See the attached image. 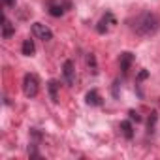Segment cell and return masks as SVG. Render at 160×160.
<instances>
[{"label":"cell","mask_w":160,"mask_h":160,"mask_svg":"<svg viewBox=\"0 0 160 160\" xmlns=\"http://www.w3.org/2000/svg\"><path fill=\"white\" fill-rule=\"evenodd\" d=\"M158 28H160V17L152 12L139 13L132 23V30L139 36H152L158 32Z\"/></svg>","instance_id":"cell-1"},{"label":"cell","mask_w":160,"mask_h":160,"mask_svg":"<svg viewBox=\"0 0 160 160\" xmlns=\"http://www.w3.org/2000/svg\"><path fill=\"white\" fill-rule=\"evenodd\" d=\"M40 91V83H38V77L34 73H27L23 77V92L27 98H36Z\"/></svg>","instance_id":"cell-2"},{"label":"cell","mask_w":160,"mask_h":160,"mask_svg":"<svg viewBox=\"0 0 160 160\" xmlns=\"http://www.w3.org/2000/svg\"><path fill=\"white\" fill-rule=\"evenodd\" d=\"M72 8V2L70 0H49V4H47V10L53 17H60L64 15L66 10Z\"/></svg>","instance_id":"cell-3"},{"label":"cell","mask_w":160,"mask_h":160,"mask_svg":"<svg viewBox=\"0 0 160 160\" xmlns=\"http://www.w3.org/2000/svg\"><path fill=\"white\" fill-rule=\"evenodd\" d=\"M32 34H34L38 40H43V42L53 40V32H51V28H49L47 25H43V23H34V25H32Z\"/></svg>","instance_id":"cell-4"},{"label":"cell","mask_w":160,"mask_h":160,"mask_svg":"<svg viewBox=\"0 0 160 160\" xmlns=\"http://www.w3.org/2000/svg\"><path fill=\"white\" fill-rule=\"evenodd\" d=\"M62 73H64V79H66L68 85H73V83H75V70H73V62H72V60H66V62H64Z\"/></svg>","instance_id":"cell-5"},{"label":"cell","mask_w":160,"mask_h":160,"mask_svg":"<svg viewBox=\"0 0 160 160\" xmlns=\"http://www.w3.org/2000/svg\"><path fill=\"white\" fill-rule=\"evenodd\" d=\"M108 25H115V17H113L111 13H106V15H104V19L96 25V32H98V34H106V32L109 30V27H108Z\"/></svg>","instance_id":"cell-6"},{"label":"cell","mask_w":160,"mask_h":160,"mask_svg":"<svg viewBox=\"0 0 160 160\" xmlns=\"http://www.w3.org/2000/svg\"><path fill=\"white\" fill-rule=\"evenodd\" d=\"M134 62V55L132 53H122L121 57H119V64H121V70H122V73H126L128 70H130V64Z\"/></svg>","instance_id":"cell-7"},{"label":"cell","mask_w":160,"mask_h":160,"mask_svg":"<svg viewBox=\"0 0 160 160\" xmlns=\"http://www.w3.org/2000/svg\"><path fill=\"white\" fill-rule=\"evenodd\" d=\"M13 34H15V25H12V23L8 21V17H4V25H2V38H4V40H10Z\"/></svg>","instance_id":"cell-8"},{"label":"cell","mask_w":160,"mask_h":160,"mask_svg":"<svg viewBox=\"0 0 160 160\" xmlns=\"http://www.w3.org/2000/svg\"><path fill=\"white\" fill-rule=\"evenodd\" d=\"M34 51H36V45H34V40H25L23 42V45H21V53L25 55V57H32L34 55Z\"/></svg>","instance_id":"cell-9"},{"label":"cell","mask_w":160,"mask_h":160,"mask_svg":"<svg viewBox=\"0 0 160 160\" xmlns=\"http://www.w3.org/2000/svg\"><path fill=\"white\" fill-rule=\"evenodd\" d=\"M85 100H87V104L89 106H100L102 104V98H100V94H98V91H89L87 92V96H85Z\"/></svg>","instance_id":"cell-10"},{"label":"cell","mask_w":160,"mask_h":160,"mask_svg":"<svg viewBox=\"0 0 160 160\" xmlns=\"http://www.w3.org/2000/svg\"><path fill=\"white\" fill-rule=\"evenodd\" d=\"M121 132H122V136L126 139H132L134 138V126H132V122L130 121H122L121 122Z\"/></svg>","instance_id":"cell-11"},{"label":"cell","mask_w":160,"mask_h":160,"mask_svg":"<svg viewBox=\"0 0 160 160\" xmlns=\"http://www.w3.org/2000/svg\"><path fill=\"white\" fill-rule=\"evenodd\" d=\"M58 81H55V79H51L49 81V85H47V89H49V96H51V100L53 102H58Z\"/></svg>","instance_id":"cell-12"},{"label":"cell","mask_w":160,"mask_h":160,"mask_svg":"<svg viewBox=\"0 0 160 160\" xmlns=\"http://www.w3.org/2000/svg\"><path fill=\"white\" fill-rule=\"evenodd\" d=\"M87 64H89V68H91V72H92V73H96V72H98V66H96V57H94L92 53H89V55H87Z\"/></svg>","instance_id":"cell-13"},{"label":"cell","mask_w":160,"mask_h":160,"mask_svg":"<svg viewBox=\"0 0 160 160\" xmlns=\"http://www.w3.org/2000/svg\"><path fill=\"white\" fill-rule=\"evenodd\" d=\"M128 115H130V119H132V121H136V122H141V115H139L138 111L130 109V111H128Z\"/></svg>","instance_id":"cell-14"},{"label":"cell","mask_w":160,"mask_h":160,"mask_svg":"<svg viewBox=\"0 0 160 160\" xmlns=\"http://www.w3.org/2000/svg\"><path fill=\"white\" fill-rule=\"evenodd\" d=\"M149 77V72L147 70H141L139 73H138V81H143V79H147Z\"/></svg>","instance_id":"cell-15"},{"label":"cell","mask_w":160,"mask_h":160,"mask_svg":"<svg viewBox=\"0 0 160 160\" xmlns=\"http://www.w3.org/2000/svg\"><path fill=\"white\" fill-rule=\"evenodd\" d=\"M2 4H4L6 8H13V6H15V0H2Z\"/></svg>","instance_id":"cell-16"}]
</instances>
